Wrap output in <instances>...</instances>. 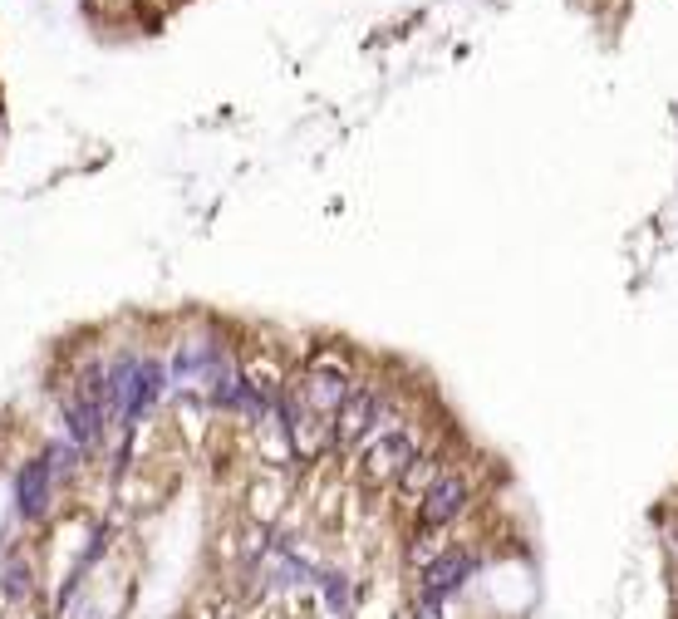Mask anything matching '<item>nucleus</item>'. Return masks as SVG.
I'll return each instance as SVG.
<instances>
[{
    "label": "nucleus",
    "instance_id": "nucleus-6",
    "mask_svg": "<svg viewBox=\"0 0 678 619\" xmlns=\"http://www.w3.org/2000/svg\"><path fill=\"white\" fill-rule=\"evenodd\" d=\"M374 394L369 389H359V394H349L339 403L335 413V448H349V443H359L364 433H369V423H374Z\"/></svg>",
    "mask_w": 678,
    "mask_h": 619
},
{
    "label": "nucleus",
    "instance_id": "nucleus-3",
    "mask_svg": "<svg viewBox=\"0 0 678 619\" xmlns=\"http://www.w3.org/2000/svg\"><path fill=\"white\" fill-rule=\"evenodd\" d=\"M50 492H55L50 462H45V457H40V462H25L20 477H15V507H20V516H25V521L45 516V511H50Z\"/></svg>",
    "mask_w": 678,
    "mask_h": 619
},
{
    "label": "nucleus",
    "instance_id": "nucleus-5",
    "mask_svg": "<svg viewBox=\"0 0 678 619\" xmlns=\"http://www.w3.org/2000/svg\"><path fill=\"white\" fill-rule=\"evenodd\" d=\"M163 394V369L153 359H133V374H128V403H123V418L138 423Z\"/></svg>",
    "mask_w": 678,
    "mask_h": 619
},
{
    "label": "nucleus",
    "instance_id": "nucleus-2",
    "mask_svg": "<svg viewBox=\"0 0 678 619\" xmlns=\"http://www.w3.org/2000/svg\"><path fill=\"white\" fill-rule=\"evenodd\" d=\"M418 452H413V438L408 433H384V438H374L369 452H364V477L369 482H394L408 472V462H413Z\"/></svg>",
    "mask_w": 678,
    "mask_h": 619
},
{
    "label": "nucleus",
    "instance_id": "nucleus-8",
    "mask_svg": "<svg viewBox=\"0 0 678 619\" xmlns=\"http://www.w3.org/2000/svg\"><path fill=\"white\" fill-rule=\"evenodd\" d=\"M320 585H325V600H330V610H335V615H344V610H349V580H344V575H325Z\"/></svg>",
    "mask_w": 678,
    "mask_h": 619
},
{
    "label": "nucleus",
    "instance_id": "nucleus-4",
    "mask_svg": "<svg viewBox=\"0 0 678 619\" xmlns=\"http://www.w3.org/2000/svg\"><path fill=\"white\" fill-rule=\"evenodd\" d=\"M462 507H467V482L462 477H438L428 492H423V526L428 531H438V526H448L452 516H462Z\"/></svg>",
    "mask_w": 678,
    "mask_h": 619
},
{
    "label": "nucleus",
    "instance_id": "nucleus-7",
    "mask_svg": "<svg viewBox=\"0 0 678 619\" xmlns=\"http://www.w3.org/2000/svg\"><path fill=\"white\" fill-rule=\"evenodd\" d=\"M0 590H5V600H30V590H35V580H30V565L25 561H10L0 570Z\"/></svg>",
    "mask_w": 678,
    "mask_h": 619
},
{
    "label": "nucleus",
    "instance_id": "nucleus-9",
    "mask_svg": "<svg viewBox=\"0 0 678 619\" xmlns=\"http://www.w3.org/2000/svg\"><path fill=\"white\" fill-rule=\"evenodd\" d=\"M428 477H433V462H418V457H413V462H408V472H403V492H413V487H423Z\"/></svg>",
    "mask_w": 678,
    "mask_h": 619
},
{
    "label": "nucleus",
    "instance_id": "nucleus-10",
    "mask_svg": "<svg viewBox=\"0 0 678 619\" xmlns=\"http://www.w3.org/2000/svg\"><path fill=\"white\" fill-rule=\"evenodd\" d=\"M438 551H443V546H438V536H433V531H423V541H413V561L433 565L438 561Z\"/></svg>",
    "mask_w": 678,
    "mask_h": 619
},
{
    "label": "nucleus",
    "instance_id": "nucleus-11",
    "mask_svg": "<svg viewBox=\"0 0 678 619\" xmlns=\"http://www.w3.org/2000/svg\"><path fill=\"white\" fill-rule=\"evenodd\" d=\"M408 619H443V615H438V605H433V600H423V605H418Z\"/></svg>",
    "mask_w": 678,
    "mask_h": 619
},
{
    "label": "nucleus",
    "instance_id": "nucleus-1",
    "mask_svg": "<svg viewBox=\"0 0 678 619\" xmlns=\"http://www.w3.org/2000/svg\"><path fill=\"white\" fill-rule=\"evenodd\" d=\"M477 575V556L472 551H443L433 565H423V600H443V595H457L467 580Z\"/></svg>",
    "mask_w": 678,
    "mask_h": 619
}]
</instances>
